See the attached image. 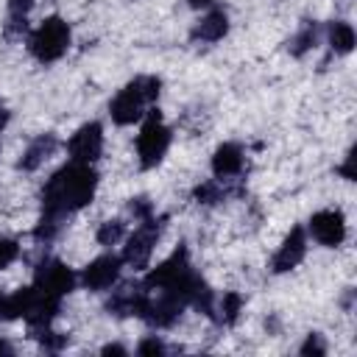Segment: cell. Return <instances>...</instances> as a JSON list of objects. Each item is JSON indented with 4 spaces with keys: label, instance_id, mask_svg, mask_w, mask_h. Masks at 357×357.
<instances>
[{
    "label": "cell",
    "instance_id": "1",
    "mask_svg": "<svg viewBox=\"0 0 357 357\" xmlns=\"http://www.w3.org/2000/svg\"><path fill=\"white\" fill-rule=\"evenodd\" d=\"M95 187H98V173L92 170V165H84V162L64 165L47 178L42 190L45 215L64 218V215L84 209L95 195Z\"/></svg>",
    "mask_w": 357,
    "mask_h": 357
},
{
    "label": "cell",
    "instance_id": "2",
    "mask_svg": "<svg viewBox=\"0 0 357 357\" xmlns=\"http://www.w3.org/2000/svg\"><path fill=\"white\" fill-rule=\"evenodd\" d=\"M159 89H162V81L156 75H139L134 78L131 84H126L114 100L109 103V114L117 126H131L137 123L142 114H145V106L153 103L159 98Z\"/></svg>",
    "mask_w": 357,
    "mask_h": 357
},
{
    "label": "cell",
    "instance_id": "3",
    "mask_svg": "<svg viewBox=\"0 0 357 357\" xmlns=\"http://www.w3.org/2000/svg\"><path fill=\"white\" fill-rule=\"evenodd\" d=\"M31 53L39 59V61H56L67 53L70 47V25L61 20V17H47L33 33H31V42H28Z\"/></svg>",
    "mask_w": 357,
    "mask_h": 357
},
{
    "label": "cell",
    "instance_id": "4",
    "mask_svg": "<svg viewBox=\"0 0 357 357\" xmlns=\"http://www.w3.org/2000/svg\"><path fill=\"white\" fill-rule=\"evenodd\" d=\"M167 148H170V128L162 123L159 112H151L148 120H145V126H142L139 134H137V156H139V167H145V170L156 167V165L165 159Z\"/></svg>",
    "mask_w": 357,
    "mask_h": 357
},
{
    "label": "cell",
    "instance_id": "5",
    "mask_svg": "<svg viewBox=\"0 0 357 357\" xmlns=\"http://www.w3.org/2000/svg\"><path fill=\"white\" fill-rule=\"evenodd\" d=\"M159 229L162 223H156L153 218H145L139 223V229L128 237L126 248H123V262H128L131 268H148L151 262V254H153V245H156V237H159Z\"/></svg>",
    "mask_w": 357,
    "mask_h": 357
},
{
    "label": "cell",
    "instance_id": "6",
    "mask_svg": "<svg viewBox=\"0 0 357 357\" xmlns=\"http://www.w3.org/2000/svg\"><path fill=\"white\" fill-rule=\"evenodd\" d=\"M190 276V262H187V248H176L165 262H159L148 276H145V290H173L178 282Z\"/></svg>",
    "mask_w": 357,
    "mask_h": 357
},
{
    "label": "cell",
    "instance_id": "7",
    "mask_svg": "<svg viewBox=\"0 0 357 357\" xmlns=\"http://www.w3.org/2000/svg\"><path fill=\"white\" fill-rule=\"evenodd\" d=\"M67 151L73 156V162H84V165H92L100 151H103V128L100 123H84L67 142Z\"/></svg>",
    "mask_w": 357,
    "mask_h": 357
},
{
    "label": "cell",
    "instance_id": "8",
    "mask_svg": "<svg viewBox=\"0 0 357 357\" xmlns=\"http://www.w3.org/2000/svg\"><path fill=\"white\" fill-rule=\"evenodd\" d=\"M310 234L326 245V248H335L346 240V218L340 209H321L310 218Z\"/></svg>",
    "mask_w": 357,
    "mask_h": 357
},
{
    "label": "cell",
    "instance_id": "9",
    "mask_svg": "<svg viewBox=\"0 0 357 357\" xmlns=\"http://www.w3.org/2000/svg\"><path fill=\"white\" fill-rule=\"evenodd\" d=\"M36 287L61 298V296H67L75 287V273L64 262H59V259H45L36 268Z\"/></svg>",
    "mask_w": 357,
    "mask_h": 357
},
{
    "label": "cell",
    "instance_id": "10",
    "mask_svg": "<svg viewBox=\"0 0 357 357\" xmlns=\"http://www.w3.org/2000/svg\"><path fill=\"white\" fill-rule=\"evenodd\" d=\"M120 265H123V257H114V254H103L98 259H92L84 273H81V282L86 284V290H106L117 282L120 276Z\"/></svg>",
    "mask_w": 357,
    "mask_h": 357
},
{
    "label": "cell",
    "instance_id": "11",
    "mask_svg": "<svg viewBox=\"0 0 357 357\" xmlns=\"http://www.w3.org/2000/svg\"><path fill=\"white\" fill-rule=\"evenodd\" d=\"M304 254H307V237H304V229L296 226V229H290V234L282 240L279 251L273 254V262H271L273 273H287L290 268H296V265L304 259Z\"/></svg>",
    "mask_w": 357,
    "mask_h": 357
},
{
    "label": "cell",
    "instance_id": "12",
    "mask_svg": "<svg viewBox=\"0 0 357 357\" xmlns=\"http://www.w3.org/2000/svg\"><path fill=\"white\" fill-rule=\"evenodd\" d=\"M243 170V148L234 142H223L212 156V173L218 178H231Z\"/></svg>",
    "mask_w": 357,
    "mask_h": 357
},
{
    "label": "cell",
    "instance_id": "13",
    "mask_svg": "<svg viewBox=\"0 0 357 357\" xmlns=\"http://www.w3.org/2000/svg\"><path fill=\"white\" fill-rule=\"evenodd\" d=\"M229 33V17L223 11H209L195 28H192V39H201V42H218Z\"/></svg>",
    "mask_w": 357,
    "mask_h": 357
},
{
    "label": "cell",
    "instance_id": "14",
    "mask_svg": "<svg viewBox=\"0 0 357 357\" xmlns=\"http://www.w3.org/2000/svg\"><path fill=\"white\" fill-rule=\"evenodd\" d=\"M56 145H59V142H56V137H53V134H39V137H36V139L22 151L20 167H22V170H36V167H39V165H42V162L56 151Z\"/></svg>",
    "mask_w": 357,
    "mask_h": 357
},
{
    "label": "cell",
    "instance_id": "15",
    "mask_svg": "<svg viewBox=\"0 0 357 357\" xmlns=\"http://www.w3.org/2000/svg\"><path fill=\"white\" fill-rule=\"evenodd\" d=\"M329 45L335 53H349L354 47V28L349 22H332L329 25Z\"/></svg>",
    "mask_w": 357,
    "mask_h": 357
},
{
    "label": "cell",
    "instance_id": "16",
    "mask_svg": "<svg viewBox=\"0 0 357 357\" xmlns=\"http://www.w3.org/2000/svg\"><path fill=\"white\" fill-rule=\"evenodd\" d=\"M123 234H126V226H123L120 220H106V223H100V229H98V243H100V245H114V243L123 240Z\"/></svg>",
    "mask_w": 357,
    "mask_h": 357
},
{
    "label": "cell",
    "instance_id": "17",
    "mask_svg": "<svg viewBox=\"0 0 357 357\" xmlns=\"http://www.w3.org/2000/svg\"><path fill=\"white\" fill-rule=\"evenodd\" d=\"M240 310H243V298L237 293H226L223 301H220V321L223 324H234Z\"/></svg>",
    "mask_w": 357,
    "mask_h": 357
},
{
    "label": "cell",
    "instance_id": "18",
    "mask_svg": "<svg viewBox=\"0 0 357 357\" xmlns=\"http://www.w3.org/2000/svg\"><path fill=\"white\" fill-rule=\"evenodd\" d=\"M195 201H198V204H215V201H220V187H218L215 181L195 187Z\"/></svg>",
    "mask_w": 357,
    "mask_h": 357
},
{
    "label": "cell",
    "instance_id": "19",
    "mask_svg": "<svg viewBox=\"0 0 357 357\" xmlns=\"http://www.w3.org/2000/svg\"><path fill=\"white\" fill-rule=\"evenodd\" d=\"M312 42H315V28H310V25H307V28H304V31H301V33H298L293 42H290V50H293L296 56H301V53H304V50H307Z\"/></svg>",
    "mask_w": 357,
    "mask_h": 357
},
{
    "label": "cell",
    "instance_id": "20",
    "mask_svg": "<svg viewBox=\"0 0 357 357\" xmlns=\"http://www.w3.org/2000/svg\"><path fill=\"white\" fill-rule=\"evenodd\" d=\"M39 340H42V346H45V349H50V351H56V349H61V346L67 343V337H64V335H56V332H50L47 326H42V329H39Z\"/></svg>",
    "mask_w": 357,
    "mask_h": 357
},
{
    "label": "cell",
    "instance_id": "21",
    "mask_svg": "<svg viewBox=\"0 0 357 357\" xmlns=\"http://www.w3.org/2000/svg\"><path fill=\"white\" fill-rule=\"evenodd\" d=\"M17 254H20V245L14 243V240H0V268H6V265H11L14 259H17Z\"/></svg>",
    "mask_w": 357,
    "mask_h": 357
},
{
    "label": "cell",
    "instance_id": "22",
    "mask_svg": "<svg viewBox=\"0 0 357 357\" xmlns=\"http://www.w3.org/2000/svg\"><path fill=\"white\" fill-rule=\"evenodd\" d=\"M33 8V0H8V17L11 20H25V14Z\"/></svg>",
    "mask_w": 357,
    "mask_h": 357
},
{
    "label": "cell",
    "instance_id": "23",
    "mask_svg": "<svg viewBox=\"0 0 357 357\" xmlns=\"http://www.w3.org/2000/svg\"><path fill=\"white\" fill-rule=\"evenodd\" d=\"M324 351H326V346H324L321 335H310L301 346V354H324Z\"/></svg>",
    "mask_w": 357,
    "mask_h": 357
},
{
    "label": "cell",
    "instance_id": "24",
    "mask_svg": "<svg viewBox=\"0 0 357 357\" xmlns=\"http://www.w3.org/2000/svg\"><path fill=\"white\" fill-rule=\"evenodd\" d=\"M137 351H139V354H162L165 346H162V340L153 335V337H145V340L137 346Z\"/></svg>",
    "mask_w": 357,
    "mask_h": 357
},
{
    "label": "cell",
    "instance_id": "25",
    "mask_svg": "<svg viewBox=\"0 0 357 357\" xmlns=\"http://www.w3.org/2000/svg\"><path fill=\"white\" fill-rule=\"evenodd\" d=\"M131 212H134L139 220H145V218H151V204H148L145 198H137V201L131 204Z\"/></svg>",
    "mask_w": 357,
    "mask_h": 357
},
{
    "label": "cell",
    "instance_id": "26",
    "mask_svg": "<svg viewBox=\"0 0 357 357\" xmlns=\"http://www.w3.org/2000/svg\"><path fill=\"white\" fill-rule=\"evenodd\" d=\"M351 162H354V153H349V156H346V165L340 167V173H343V178H349V181L354 178V170H351Z\"/></svg>",
    "mask_w": 357,
    "mask_h": 357
},
{
    "label": "cell",
    "instance_id": "27",
    "mask_svg": "<svg viewBox=\"0 0 357 357\" xmlns=\"http://www.w3.org/2000/svg\"><path fill=\"white\" fill-rule=\"evenodd\" d=\"M103 354H126V349L117 343H109V346H103Z\"/></svg>",
    "mask_w": 357,
    "mask_h": 357
},
{
    "label": "cell",
    "instance_id": "28",
    "mask_svg": "<svg viewBox=\"0 0 357 357\" xmlns=\"http://www.w3.org/2000/svg\"><path fill=\"white\" fill-rule=\"evenodd\" d=\"M212 3H215V0H187L190 8H209Z\"/></svg>",
    "mask_w": 357,
    "mask_h": 357
},
{
    "label": "cell",
    "instance_id": "29",
    "mask_svg": "<svg viewBox=\"0 0 357 357\" xmlns=\"http://www.w3.org/2000/svg\"><path fill=\"white\" fill-rule=\"evenodd\" d=\"M6 123H8V112H6V106L0 103V128H6Z\"/></svg>",
    "mask_w": 357,
    "mask_h": 357
},
{
    "label": "cell",
    "instance_id": "30",
    "mask_svg": "<svg viewBox=\"0 0 357 357\" xmlns=\"http://www.w3.org/2000/svg\"><path fill=\"white\" fill-rule=\"evenodd\" d=\"M0 301H3V293H0Z\"/></svg>",
    "mask_w": 357,
    "mask_h": 357
}]
</instances>
